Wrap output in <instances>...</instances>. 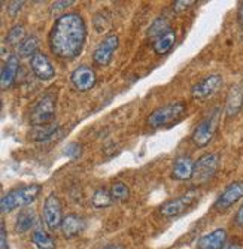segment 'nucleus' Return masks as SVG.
Listing matches in <instances>:
<instances>
[{"label":"nucleus","mask_w":243,"mask_h":249,"mask_svg":"<svg viewBox=\"0 0 243 249\" xmlns=\"http://www.w3.org/2000/svg\"><path fill=\"white\" fill-rule=\"evenodd\" d=\"M85 37L84 18L76 12L63 14L57 18L50 33L51 53L64 60H73L81 54Z\"/></svg>","instance_id":"1"},{"label":"nucleus","mask_w":243,"mask_h":249,"mask_svg":"<svg viewBox=\"0 0 243 249\" xmlns=\"http://www.w3.org/2000/svg\"><path fill=\"white\" fill-rule=\"evenodd\" d=\"M40 191H42V187L39 184H30V185L19 187V188L9 191L6 196H3L2 201H0L2 212L6 213L17 208H24V206L30 205L32 201H35L37 198Z\"/></svg>","instance_id":"2"},{"label":"nucleus","mask_w":243,"mask_h":249,"mask_svg":"<svg viewBox=\"0 0 243 249\" xmlns=\"http://www.w3.org/2000/svg\"><path fill=\"white\" fill-rule=\"evenodd\" d=\"M55 118V96L45 94L42 96L32 109L30 121L36 127L48 125Z\"/></svg>","instance_id":"3"},{"label":"nucleus","mask_w":243,"mask_h":249,"mask_svg":"<svg viewBox=\"0 0 243 249\" xmlns=\"http://www.w3.org/2000/svg\"><path fill=\"white\" fill-rule=\"evenodd\" d=\"M184 112H185V103L184 102L170 103V105H166L163 107H158L157 110H154L152 114L148 117L146 123L152 128H160V127H164L170 123H173L174 120H178Z\"/></svg>","instance_id":"4"},{"label":"nucleus","mask_w":243,"mask_h":249,"mask_svg":"<svg viewBox=\"0 0 243 249\" xmlns=\"http://www.w3.org/2000/svg\"><path fill=\"white\" fill-rule=\"evenodd\" d=\"M218 124H219V109H215L210 115H208L205 120H202L198 123V125L194 128L192 136H191L192 142L198 148L206 146L212 141L213 134L218 128Z\"/></svg>","instance_id":"5"},{"label":"nucleus","mask_w":243,"mask_h":249,"mask_svg":"<svg viewBox=\"0 0 243 249\" xmlns=\"http://www.w3.org/2000/svg\"><path fill=\"white\" fill-rule=\"evenodd\" d=\"M219 164V157L213 152L202 155L194 164V175L192 182L194 184H206L215 176Z\"/></svg>","instance_id":"6"},{"label":"nucleus","mask_w":243,"mask_h":249,"mask_svg":"<svg viewBox=\"0 0 243 249\" xmlns=\"http://www.w3.org/2000/svg\"><path fill=\"white\" fill-rule=\"evenodd\" d=\"M198 198V193L191 190L179 197H176L173 200H169L167 203L161 206V213L166 218H174V216H179L181 213H184L188 208H191L195 200Z\"/></svg>","instance_id":"7"},{"label":"nucleus","mask_w":243,"mask_h":249,"mask_svg":"<svg viewBox=\"0 0 243 249\" xmlns=\"http://www.w3.org/2000/svg\"><path fill=\"white\" fill-rule=\"evenodd\" d=\"M63 206L60 198L52 193L43 203V221L51 230H57L63 224Z\"/></svg>","instance_id":"8"},{"label":"nucleus","mask_w":243,"mask_h":249,"mask_svg":"<svg viewBox=\"0 0 243 249\" xmlns=\"http://www.w3.org/2000/svg\"><path fill=\"white\" fill-rule=\"evenodd\" d=\"M118 48V36L107 35L93 53V61L99 66H107L114 57L115 50Z\"/></svg>","instance_id":"9"},{"label":"nucleus","mask_w":243,"mask_h":249,"mask_svg":"<svg viewBox=\"0 0 243 249\" xmlns=\"http://www.w3.org/2000/svg\"><path fill=\"white\" fill-rule=\"evenodd\" d=\"M70 81L78 91H88V89H91L96 84V72L90 66L81 64L72 72Z\"/></svg>","instance_id":"10"},{"label":"nucleus","mask_w":243,"mask_h":249,"mask_svg":"<svg viewBox=\"0 0 243 249\" xmlns=\"http://www.w3.org/2000/svg\"><path fill=\"white\" fill-rule=\"evenodd\" d=\"M221 84H223V78L219 75H209L208 78L202 79L200 82H197L192 89H191V96L197 100H203L210 97L212 94H215Z\"/></svg>","instance_id":"11"},{"label":"nucleus","mask_w":243,"mask_h":249,"mask_svg":"<svg viewBox=\"0 0 243 249\" xmlns=\"http://www.w3.org/2000/svg\"><path fill=\"white\" fill-rule=\"evenodd\" d=\"M242 197H243V180H236V182H231L223 193L219 194L218 200L215 201V208L219 211L228 209Z\"/></svg>","instance_id":"12"},{"label":"nucleus","mask_w":243,"mask_h":249,"mask_svg":"<svg viewBox=\"0 0 243 249\" xmlns=\"http://www.w3.org/2000/svg\"><path fill=\"white\" fill-rule=\"evenodd\" d=\"M30 67L35 73V76H37L42 81H50L55 76V69L52 63L50 61V58L42 54V53H36L32 58H30Z\"/></svg>","instance_id":"13"},{"label":"nucleus","mask_w":243,"mask_h":249,"mask_svg":"<svg viewBox=\"0 0 243 249\" xmlns=\"http://www.w3.org/2000/svg\"><path fill=\"white\" fill-rule=\"evenodd\" d=\"M227 231L224 229H216L212 233L203 236L197 242V249H223L226 246Z\"/></svg>","instance_id":"14"},{"label":"nucleus","mask_w":243,"mask_h":249,"mask_svg":"<svg viewBox=\"0 0 243 249\" xmlns=\"http://www.w3.org/2000/svg\"><path fill=\"white\" fill-rule=\"evenodd\" d=\"M194 161L188 155H182V157H178L173 163V167H172V175L174 179L178 180H188V179H192V175H194Z\"/></svg>","instance_id":"15"},{"label":"nucleus","mask_w":243,"mask_h":249,"mask_svg":"<svg viewBox=\"0 0 243 249\" xmlns=\"http://www.w3.org/2000/svg\"><path fill=\"white\" fill-rule=\"evenodd\" d=\"M84 229H85V219L82 216L76 213H70L68 216H64L63 224H61V231L64 237H68V239L76 237L84 231Z\"/></svg>","instance_id":"16"},{"label":"nucleus","mask_w":243,"mask_h":249,"mask_svg":"<svg viewBox=\"0 0 243 249\" xmlns=\"http://www.w3.org/2000/svg\"><path fill=\"white\" fill-rule=\"evenodd\" d=\"M19 71V60L17 55H9L3 69H2V88L3 89H8L12 87L15 78H17V73Z\"/></svg>","instance_id":"17"},{"label":"nucleus","mask_w":243,"mask_h":249,"mask_svg":"<svg viewBox=\"0 0 243 249\" xmlns=\"http://www.w3.org/2000/svg\"><path fill=\"white\" fill-rule=\"evenodd\" d=\"M243 105V87L242 85H233L230 93L227 96V102H226V114L228 117L236 115L240 110Z\"/></svg>","instance_id":"18"},{"label":"nucleus","mask_w":243,"mask_h":249,"mask_svg":"<svg viewBox=\"0 0 243 249\" xmlns=\"http://www.w3.org/2000/svg\"><path fill=\"white\" fill-rule=\"evenodd\" d=\"M36 222V215L33 211L30 209H24L21 211V213L17 216V221H15V225H14V230L15 233L18 234H24L27 231L32 230V227L35 225Z\"/></svg>","instance_id":"19"},{"label":"nucleus","mask_w":243,"mask_h":249,"mask_svg":"<svg viewBox=\"0 0 243 249\" xmlns=\"http://www.w3.org/2000/svg\"><path fill=\"white\" fill-rule=\"evenodd\" d=\"M174 42H176V33L170 29L164 35H161L160 37H157L156 40H154L152 48L157 54H166L174 45Z\"/></svg>","instance_id":"20"},{"label":"nucleus","mask_w":243,"mask_h":249,"mask_svg":"<svg viewBox=\"0 0 243 249\" xmlns=\"http://www.w3.org/2000/svg\"><path fill=\"white\" fill-rule=\"evenodd\" d=\"M91 203H93V206L97 208V209L109 208L114 203V198H112V194H110V190H107V188L96 190L94 194H93Z\"/></svg>","instance_id":"21"},{"label":"nucleus","mask_w":243,"mask_h":249,"mask_svg":"<svg viewBox=\"0 0 243 249\" xmlns=\"http://www.w3.org/2000/svg\"><path fill=\"white\" fill-rule=\"evenodd\" d=\"M32 242L37 249H55L54 239L42 230H35L32 234Z\"/></svg>","instance_id":"22"},{"label":"nucleus","mask_w":243,"mask_h":249,"mask_svg":"<svg viewBox=\"0 0 243 249\" xmlns=\"http://www.w3.org/2000/svg\"><path fill=\"white\" fill-rule=\"evenodd\" d=\"M167 30H170L169 27V21L166 18H157L152 22L151 27L148 29V37H151L152 40H156L157 37H160L161 35H164Z\"/></svg>","instance_id":"23"},{"label":"nucleus","mask_w":243,"mask_h":249,"mask_svg":"<svg viewBox=\"0 0 243 249\" xmlns=\"http://www.w3.org/2000/svg\"><path fill=\"white\" fill-rule=\"evenodd\" d=\"M37 47H39V40L36 36H29L27 39H24V42L19 45L18 54L19 57H33L37 53Z\"/></svg>","instance_id":"24"},{"label":"nucleus","mask_w":243,"mask_h":249,"mask_svg":"<svg viewBox=\"0 0 243 249\" xmlns=\"http://www.w3.org/2000/svg\"><path fill=\"white\" fill-rule=\"evenodd\" d=\"M110 194H112L114 201H124L130 196V190L124 182H115L110 187Z\"/></svg>","instance_id":"25"},{"label":"nucleus","mask_w":243,"mask_h":249,"mask_svg":"<svg viewBox=\"0 0 243 249\" xmlns=\"http://www.w3.org/2000/svg\"><path fill=\"white\" fill-rule=\"evenodd\" d=\"M24 36H26L24 27L21 26V24H18V26H14V27L9 30L8 37H6V42H8L9 45H17V43L21 45V43L24 42Z\"/></svg>","instance_id":"26"},{"label":"nucleus","mask_w":243,"mask_h":249,"mask_svg":"<svg viewBox=\"0 0 243 249\" xmlns=\"http://www.w3.org/2000/svg\"><path fill=\"white\" fill-rule=\"evenodd\" d=\"M81 152H82V146L79 143H76V142L69 143L68 146H66V149H64V154L69 155L70 158H73V160H76V158L81 155Z\"/></svg>","instance_id":"27"},{"label":"nucleus","mask_w":243,"mask_h":249,"mask_svg":"<svg viewBox=\"0 0 243 249\" xmlns=\"http://www.w3.org/2000/svg\"><path fill=\"white\" fill-rule=\"evenodd\" d=\"M195 2L194 0H182V2H176L174 3V11H184V9H188L191 8V5H194Z\"/></svg>","instance_id":"28"},{"label":"nucleus","mask_w":243,"mask_h":249,"mask_svg":"<svg viewBox=\"0 0 243 249\" xmlns=\"http://www.w3.org/2000/svg\"><path fill=\"white\" fill-rule=\"evenodd\" d=\"M23 5H24V2H12V3H9V6H8V12H9V15H12V17H15L17 15V12L23 8Z\"/></svg>","instance_id":"29"},{"label":"nucleus","mask_w":243,"mask_h":249,"mask_svg":"<svg viewBox=\"0 0 243 249\" xmlns=\"http://www.w3.org/2000/svg\"><path fill=\"white\" fill-rule=\"evenodd\" d=\"M70 5H73V2H68V0H66V2H55V3H52V11L55 12H58V11H61V9H66V8H69Z\"/></svg>","instance_id":"30"},{"label":"nucleus","mask_w":243,"mask_h":249,"mask_svg":"<svg viewBox=\"0 0 243 249\" xmlns=\"http://www.w3.org/2000/svg\"><path fill=\"white\" fill-rule=\"evenodd\" d=\"M2 249H8V239H6V227L5 222H2V243H0Z\"/></svg>","instance_id":"31"},{"label":"nucleus","mask_w":243,"mask_h":249,"mask_svg":"<svg viewBox=\"0 0 243 249\" xmlns=\"http://www.w3.org/2000/svg\"><path fill=\"white\" fill-rule=\"evenodd\" d=\"M236 222L240 225V227H243V205H242V208L236 213Z\"/></svg>","instance_id":"32"},{"label":"nucleus","mask_w":243,"mask_h":249,"mask_svg":"<svg viewBox=\"0 0 243 249\" xmlns=\"http://www.w3.org/2000/svg\"><path fill=\"white\" fill-rule=\"evenodd\" d=\"M237 19H239V22L243 26V2H240V5H239V11H237Z\"/></svg>","instance_id":"33"},{"label":"nucleus","mask_w":243,"mask_h":249,"mask_svg":"<svg viewBox=\"0 0 243 249\" xmlns=\"http://www.w3.org/2000/svg\"><path fill=\"white\" fill-rule=\"evenodd\" d=\"M223 249H242L239 245H234V243H228V245H226Z\"/></svg>","instance_id":"34"},{"label":"nucleus","mask_w":243,"mask_h":249,"mask_svg":"<svg viewBox=\"0 0 243 249\" xmlns=\"http://www.w3.org/2000/svg\"><path fill=\"white\" fill-rule=\"evenodd\" d=\"M103 249H122V246H120V245H107Z\"/></svg>","instance_id":"35"}]
</instances>
